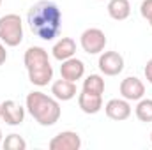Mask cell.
Masks as SVG:
<instances>
[{
	"instance_id": "3957f363",
	"label": "cell",
	"mask_w": 152,
	"mask_h": 150,
	"mask_svg": "<svg viewBox=\"0 0 152 150\" xmlns=\"http://www.w3.org/2000/svg\"><path fill=\"white\" fill-rule=\"evenodd\" d=\"M27 73H28V79L37 85V87H46L51 79H53V67L50 64L48 58V51L41 46H30L25 51L23 57Z\"/></svg>"
},
{
	"instance_id": "ac0fdd59",
	"label": "cell",
	"mask_w": 152,
	"mask_h": 150,
	"mask_svg": "<svg viewBox=\"0 0 152 150\" xmlns=\"http://www.w3.org/2000/svg\"><path fill=\"white\" fill-rule=\"evenodd\" d=\"M5 150H25L27 149V141L20 136V134H9L4 141H2Z\"/></svg>"
},
{
	"instance_id": "e0dca14e",
	"label": "cell",
	"mask_w": 152,
	"mask_h": 150,
	"mask_svg": "<svg viewBox=\"0 0 152 150\" xmlns=\"http://www.w3.org/2000/svg\"><path fill=\"white\" fill-rule=\"evenodd\" d=\"M134 113H136L140 122H152V99L142 97L134 108Z\"/></svg>"
},
{
	"instance_id": "44dd1931",
	"label": "cell",
	"mask_w": 152,
	"mask_h": 150,
	"mask_svg": "<svg viewBox=\"0 0 152 150\" xmlns=\"http://www.w3.org/2000/svg\"><path fill=\"white\" fill-rule=\"evenodd\" d=\"M7 60V51H5V46L0 42V66H4Z\"/></svg>"
},
{
	"instance_id": "2e32d148",
	"label": "cell",
	"mask_w": 152,
	"mask_h": 150,
	"mask_svg": "<svg viewBox=\"0 0 152 150\" xmlns=\"http://www.w3.org/2000/svg\"><path fill=\"white\" fill-rule=\"evenodd\" d=\"M83 90L90 92V94H99L103 95L104 92V79L99 74H90L83 79Z\"/></svg>"
},
{
	"instance_id": "7a4b0ae2",
	"label": "cell",
	"mask_w": 152,
	"mask_h": 150,
	"mask_svg": "<svg viewBox=\"0 0 152 150\" xmlns=\"http://www.w3.org/2000/svg\"><path fill=\"white\" fill-rule=\"evenodd\" d=\"M27 110L36 118V122L44 127L55 125L60 118L58 99L50 97L42 92H30L27 95Z\"/></svg>"
},
{
	"instance_id": "ba28073f",
	"label": "cell",
	"mask_w": 152,
	"mask_h": 150,
	"mask_svg": "<svg viewBox=\"0 0 152 150\" xmlns=\"http://www.w3.org/2000/svg\"><path fill=\"white\" fill-rule=\"evenodd\" d=\"M120 94L127 101H140L145 95V85L136 76H129L120 83Z\"/></svg>"
},
{
	"instance_id": "d6986e66",
	"label": "cell",
	"mask_w": 152,
	"mask_h": 150,
	"mask_svg": "<svg viewBox=\"0 0 152 150\" xmlns=\"http://www.w3.org/2000/svg\"><path fill=\"white\" fill-rule=\"evenodd\" d=\"M140 14L151 23L152 21V0H143L140 5Z\"/></svg>"
},
{
	"instance_id": "484cf974",
	"label": "cell",
	"mask_w": 152,
	"mask_h": 150,
	"mask_svg": "<svg viewBox=\"0 0 152 150\" xmlns=\"http://www.w3.org/2000/svg\"><path fill=\"white\" fill-rule=\"evenodd\" d=\"M151 27H152V21H151Z\"/></svg>"
},
{
	"instance_id": "52a82bcc",
	"label": "cell",
	"mask_w": 152,
	"mask_h": 150,
	"mask_svg": "<svg viewBox=\"0 0 152 150\" xmlns=\"http://www.w3.org/2000/svg\"><path fill=\"white\" fill-rule=\"evenodd\" d=\"M80 147L81 138L75 131H62L50 141V150H80Z\"/></svg>"
},
{
	"instance_id": "d4e9b609",
	"label": "cell",
	"mask_w": 152,
	"mask_h": 150,
	"mask_svg": "<svg viewBox=\"0 0 152 150\" xmlns=\"http://www.w3.org/2000/svg\"><path fill=\"white\" fill-rule=\"evenodd\" d=\"M0 5H2V0H0Z\"/></svg>"
},
{
	"instance_id": "7402d4cb",
	"label": "cell",
	"mask_w": 152,
	"mask_h": 150,
	"mask_svg": "<svg viewBox=\"0 0 152 150\" xmlns=\"http://www.w3.org/2000/svg\"><path fill=\"white\" fill-rule=\"evenodd\" d=\"M0 118H2V103H0Z\"/></svg>"
},
{
	"instance_id": "9a60e30c",
	"label": "cell",
	"mask_w": 152,
	"mask_h": 150,
	"mask_svg": "<svg viewBox=\"0 0 152 150\" xmlns=\"http://www.w3.org/2000/svg\"><path fill=\"white\" fill-rule=\"evenodd\" d=\"M108 14L117 21H124L131 14V4L129 0H110L108 4Z\"/></svg>"
},
{
	"instance_id": "6da1fadb",
	"label": "cell",
	"mask_w": 152,
	"mask_h": 150,
	"mask_svg": "<svg viewBox=\"0 0 152 150\" xmlns=\"http://www.w3.org/2000/svg\"><path fill=\"white\" fill-rule=\"evenodd\" d=\"M27 21L34 36H37L42 41H53L60 34L62 12L55 2L39 0L37 4H34L28 9Z\"/></svg>"
},
{
	"instance_id": "30bf717a",
	"label": "cell",
	"mask_w": 152,
	"mask_h": 150,
	"mask_svg": "<svg viewBox=\"0 0 152 150\" xmlns=\"http://www.w3.org/2000/svg\"><path fill=\"white\" fill-rule=\"evenodd\" d=\"M2 118L7 125H20L25 118V108L16 101H4L2 103Z\"/></svg>"
},
{
	"instance_id": "ffe728a7",
	"label": "cell",
	"mask_w": 152,
	"mask_h": 150,
	"mask_svg": "<svg viewBox=\"0 0 152 150\" xmlns=\"http://www.w3.org/2000/svg\"><path fill=\"white\" fill-rule=\"evenodd\" d=\"M143 73H145V78H147V81L152 85V58L147 62V66H145V69H143Z\"/></svg>"
},
{
	"instance_id": "5b68a950",
	"label": "cell",
	"mask_w": 152,
	"mask_h": 150,
	"mask_svg": "<svg viewBox=\"0 0 152 150\" xmlns=\"http://www.w3.org/2000/svg\"><path fill=\"white\" fill-rule=\"evenodd\" d=\"M80 44L83 48L85 53L88 55H97L101 51H104L106 46V36L101 28H87L81 37H80Z\"/></svg>"
},
{
	"instance_id": "8992f818",
	"label": "cell",
	"mask_w": 152,
	"mask_h": 150,
	"mask_svg": "<svg viewBox=\"0 0 152 150\" xmlns=\"http://www.w3.org/2000/svg\"><path fill=\"white\" fill-rule=\"evenodd\" d=\"M97 66H99V71L104 76H117L124 69V58L117 51H104L99 57Z\"/></svg>"
},
{
	"instance_id": "9c48e42d",
	"label": "cell",
	"mask_w": 152,
	"mask_h": 150,
	"mask_svg": "<svg viewBox=\"0 0 152 150\" xmlns=\"http://www.w3.org/2000/svg\"><path fill=\"white\" fill-rule=\"evenodd\" d=\"M104 111H106V117L112 120H117V122L127 120L131 117V104L127 99H112L106 103Z\"/></svg>"
},
{
	"instance_id": "5bb4252c",
	"label": "cell",
	"mask_w": 152,
	"mask_h": 150,
	"mask_svg": "<svg viewBox=\"0 0 152 150\" xmlns=\"http://www.w3.org/2000/svg\"><path fill=\"white\" fill-rule=\"evenodd\" d=\"M51 53H53V58H57V60H60V62H64V60L75 57V53H76L75 39L62 37L60 41H57L55 46H53V50H51Z\"/></svg>"
},
{
	"instance_id": "603a6c76",
	"label": "cell",
	"mask_w": 152,
	"mask_h": 150,
	"mask_svg": "<svg viewBox=\"0 0 152 150\" xmlns=\"http://www.w3.org/2000/svg\"><path fill=\"white\" fill-rule=\"evenodd\" d=\"M0 145H2V131H0Z\"/></svg>"
},
{
	"instance_id": "4fadbf2b",
	"label": "cell",
	"mask_w": 152,
	"mask_h": 150,
	"mask_svg": "<svg viewBox=\"0 0 152 150\" xmlns=\"http://www.w3.org/2000/svg\"><path fill=\"white\" fill-rule=\"evenodd\" d=\"M51 94L55 99L58 101H71L76 95V85L75 81H69V79H57L53 85H51Z\"/></svg>"
},
{
	"instance_id": "277c9868",
	"label": "cell",
	"mask_w": 152,
	"mask_h": 150,
	"mask_svg": "<svg viewBox=\"0 0 152 150\" xmlns=\"http://www.w3.org/2000/svg\"><path fill=\"white\" fill-rule=\"evenodd\" d=\"M0 41L5 46H18L23 41V23L18 14H5L0 18Z\"/></svg>"
},
{
	"instance_id": "cb8c5ba5",
	"label": "cell",
	"mask_w": 152,
	"mask_h": 150,
	"mask_svg": "<svg viewBox=\"0 0 152 150\" xmlns=\"http://www.w3.org/2000/svg\"><path fill=\"white\" fill-rule=\"evenodd\" d=\"M151 141H152V133H151Z\"/></svg>"
},
{
	"instance_id": "8fae6325",
	"label": "cell",
	"mask_w": 152,
	"mask_h": 150,
	"mask_svg": "<svg viewBox=\"0 0 152 150\" xmlns=\"http://www.w3.org/2000/svg\"><path fill=\"white\" fill-rule=\"evenodd\" d=\"M85 74V64L80 60V58H67L62 62L60 66V76L64 79H69V81H76V79H81Z\"/></svg>"
},
{
	"instance_id": "7c38bea8",
	"label": "cell",
	"mask_w": 152,
	"mask_h": 150,
	"mask_svg": "<svg viewBox=\"0 0 152 150\" xmlns=\"http://www.w3.org/2000/svg\"><path fill=\"white\" fill-rule=\"evenodd\" d=\"M78 106L80 110L87 115H96L103 108V97L99 94H90V92H81L78 95Z\"/></svg>"
}]
</instances>
